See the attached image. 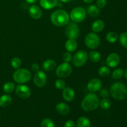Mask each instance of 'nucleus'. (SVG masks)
Returning <instances> with one entry per match:
<instances>
[{
    "label": "nucleus",
    "mask_w": 127,
    "mask_h": 127,
    "mask_svg": "<svg viewBox=\"0 0 127 127\" xmlns=\"http://www.w3.org/2000/svg\"><path fill=\"white\" fill-rule=\"evenodd\" d=\"M100 95H101V97H102L104 98H107L109 95V92H108L107 90L105 89H102L100 92Z\"/></svg>",
    "instance_id": "e433bc0d"
},
{
    "label": "nucleus",
    "mask_w": 127,
    "mask_h": 127,
    "mask_svg": "<svg viewBox=\"0 0 127 127\" xmlns=\"http://www.w3.org/2000/svg\"><path fill=\"white\" fill-rule=\"evenodd\" d=\"M89 58L91 60V62L94 63H97L99 62L101 58V55L100 53L96 51H92L89 53Z\"/></svg>",
    "instance_id": "393cba45"
},
{
    "label": "nucleus",
    "mask_w": 127,
    "mask_h": 127,
    "mask_svg": "<svg viewBox=\"0 0 127 127\" xmlns=\"http://www.w3.org/2000/svg\"><path fill=\"white\" fill-rule=\"evenodd\" d=\"M55 85L56 88L60 90H63L66 88L65 82L62 79H57L55 83Z\"/></svg>",
    "instance_id": "473e14b6"
},
{
    "label": "nucleus",
    "mask_w": 127,
    "mask_h": 127,
    "mask_svg": "<svg viewBox=\"0 0 127 127\" xmlns=\"http://www.w3.org/2000/svg\"><path fill=\"white\" fill-rule=\"evenodd\" d=\"M64 127H76V124L73 120H68L64 123Z\"/></svg>",
    "instance_id": "c9c22d12"
},
{
    "label": "nucleus",
    "mask_w": 127,
    "mask_h": 127,
    "mask_svg": "<svg viewBox=\"0 0 127 127\" xmlns=\"http://www.w3.org/2000/svg\"><path fill=\"white\" fill-rule=\"evenodd\" d=\"M110 93L114 99L122 100L127 97V88L122 83H115L110 88Z\"/></svg>",
    "instance_id": "7ed1b4c3"
},
{
    "label": "nucleus",
    "mask_w": 127,
    "mask_h": 127,
    "mask_svg": "<svg viewBox=\"0 0 127 127\" xmlns=\"http://www.w3.org/2000/svg\"><path fill=\"white\" fill-rule=\"evenodd\" d=\"M124 74H125V76L126 78V79H127V68L125 69V71H124Z\"/></svg>",
    "instance_id": "a19ab883"
},
{
    "label": "nucleus",
    "mask_w": 127,
    "mask_h": 127,
    "mask_svg": "<svg viewBox=\"0 0 127 127\" xmlns=\"http://www.w3.org/2000/svg\"><path fill=\"white\" fill-rule=\"evenodd\" d=\"M120 62V58L117 53H112L107 58L106 63L108 66L110 68H115L117 66Z\"/></svg>",
    "instance_id": "f8f14e48"
},
{
    "label": "nucleus",
    "mask_w": 127,
    "mask_h": 127,
    "mask_svg": "<svg viewBox=\"0 0 127 127\" xmlns=\"http://www.w3.org/2000/svg\"><path fill=\"white\" fill-rule=\"evenodd\" d=\"M98 72H99V74L100 76L102 77V78H105L110 74V70L108 66H103L99 68Z\"/></svg>",
    "instance_id": "a878e982"
},
{
    "label": "nucleus",
    "mask_w": 127,
    "mask_h": 127,
    "mask_svg": "<svg viewBox=\"0 0 127 127\" xmlns=\"http://www.w3.org/2000/svg\"><path fill=\"white\" fill-rule=\"evenodd\" d=\"M12 102V97L9 94H4L0 97V106L6 107L9 105Z\"/></svg>",
    "instance_id": "412c9836"
},
{
    "label": "nucleus",
    "mask_w": 127,
    "mask_h": 127,
    "mask_svg": "<svg viewBox=\"0 0 127 127\" xmlns=\"http://www.w3.org/2000/svg\"><path fill=\"white\" fill-rule=\"evenodd\" d=\"M107 4V0H97V6L99 8H103Z\"/></svg>",
    "instance_id": "f704fd0d"
},
{
    "label": "nucleus",
    "mask_w": 127,
    "mask_h": 127,
    "mask_svg": "<svg viewBox=\"0 0 127 127\" xmlns=\"http://www.w3.org/2000/svg\"><path fill=\"white\" fill-rule=\"evenodd\" d=\"M60 1L63 2H69L71 0H60Z\"/></svg>",
    "instance_id": "79ce46f5"
},
{
    "label": "nucleus",
    "mask_w": 127,
    "mask_h": 127,
    "mask_svg": "<svg viewBox=\"0 0 127 127\" xmlns=\"http://www.w3.org/2000/svg\"><path fill=\"white\" fill-rule=\"evenodd\" d=\"M88 59V54L86 51L79 50L74 53L72 61L75 66L81 67L84 65Z\"/></svg>",
    "instance_id": "423d86ee"
},
{
    "label": "nucleus",
    "mask_w": 127,
    "mask_h": 127,
    "mask_svg": "<svg viewBox=\"0 0 127 127\" xmlns=\"http://www.w3.org/2000/svg\"><path fill=\"white\" fill-rule=\"evenodd\" d=\"M29 14L34 19H39L42 16V11L37 5H32L29 9Z\"/></svg>",
    "instance_id": "4468645a"
},
{
    "label": "nucleus",
    "mask_w": 127,
    "mask_h": 127,
    "mask_svg": "<svg viewBox=\"0 0 127 127\" xmlns=\"http://www.w3.org/2000/svg\"><path fill=\"white\" fill-rule=\"evenodd\" d=\"M119 39V35L115 32H109L106 35V40L109 43H115Z\"/></svg>",
    "instance_id": "b1692460"
},
{
    "label": "nucleus",
    "mask_w": 127,
    "mask_h": 127,
    "mask_svg": "<svg viewBox=\"0 0 127 127\" xmlns=\"http://www.w3.org/2000/svg\"><path fill=\"white\" fill-rule=\"evenodd\" d=\"M11 64L14 69H18L21 65V60H20V58H17V57H14L11 60Z\"/></svg>",
    "instance_id": "7c9ffc66"
},
{
    "label": "nucleus",
    "mask_w": 127,
    "mask_h": 127,
    "mask_svg": "<svg viewBox=\"0 0 127 127\" xmlns=\"http://www.w3.org/2000/svg\"><path fill=\"white\" fill-rule=\"evenodd\" d=\"M120 44L123 47L127 49V32H124L120 34L119 37Z\"/></svg>",
    "instance_id": "cd10ccee"
},
{
    "label": "nucleus",
    "mask_w": 127,
    "mask_h": 127,
    "mask_svg": "<svg viewBox=\"0 0 127 127\" xmlns=\"http://www.w3.org/2000/svg\"><path fill=\"white\" fill-rule=\"evenodd\" d=\"M57 66V63L54 60L51 59L47 60L45 61L42 64V68L46 71H53Z\"/></svg>",
    "instance_id": "6ab92c4d"
},
{
    "label": "nucleus",
    "mask_w": 127,
    "mask_h": 127,
    "mask_svg": "<svg viewBox=\"0 0 127 127\" xmlns=\"http://www.w3.org/2000/svg\"><path fill=\"white\" fill-rule=\"evenodd\" d=\"M90 120L86 117H81L77 121L78 127H91Z\"/></svg>",
    "instance_id": "4be33fe9"
},
{
    "label": "nucleus",
    "mask_w": 127,
    "mask_h": 127,
    "mask_svg": "<svg viewBox=\"0 0 127 127\" xmlns=\"http://www.w3.org/2000/svg\"><path fill=\"white\" fill-rule=\"evenodd\" d=\"M47 81V75L42 71H38L36 72L33 77V82L36 86L42 88L46 84Z\"/></svg>",
    "instance_id": "9b49d317"
},
{
    "label": "nucleus",
    "mask_w": 127,
    "mask_h": 127,
    "mask_svg": "<svg viewBox=\"0 0 127 127\" xmlns=\"http://www.w3.org/2000/svg\"><path fill=\"white\" fill-rule=\"evenodd\" d=\"M84 2L86 3H88V4H91L94 1V0H83Z\"/></svg>",
    "instance_id": "ea45409f"
},
{
    "label": "nucleus",
    "mask_w": 127,
    "mask_h": 127,
    "mask_svg": "<svg viewBox=\"0 0 127 127\" xmlns=\"http://www.w3.org/2000/svg\"><path fill=\"white\" fill-rule=\"evenodd\" d=\"M16 93L21 99H26L31 96V91L27 86L21 84L16 87Z\"/></svg>",
    "instance_id": "9d476101"
},
{
    "label": "nucleus",
    "mask_w": 127,
    "mask_h": 127,
    "mask_svg": "<svg viewBox=\"0 0 127 127\" xmlns=\"http://www.w3.org/2000/svg\"><path fill=\"white\" fill-rule=\"evenodd\" d=\"M63 90L62 95H63V99L67 102H71L73 100V99H74V96H75L74 90L70 87L65 88Z\"/></svg>",
    "instance_id": "2eb2a0df"
},
{
    "label": "nucleus",
    "mask_w": 127,
    "mask_h": 127,
    "mask_svg": "<svg viewBox=\"0 0 127 127\" xmlns=\"http://www.w3.org/2000/svg\"><path fill=\"white\" fill-rule=\"evenodd\" d=\"M124 71L122 68H117L113 71L112 77L115 79H120L124 76Z\"/></svg>",
    "instance_id": "c756f323"
},
{
    "label": "nucleus",
    "mask_w": 127,
    "mask_h": 127,
    "mask_svg": "<svg viewBox=\"0 0 127 127\" xmlns=\"http://www.w3.org/2000/svg\"><path fill=\"white\" fill-rule=\"evenodd\" d=\"M51 21L56 26H66L69 22V16L66 11L62 9H58L54 11L50 17Z\"/></svg>",
    "instance_id": "f03ea898"
},
{
    "label": "nucleus",
    "mask_w": 127,
    "mask_h": 127,
    "mask_svg": "<svg viewBox=\"0 0 127 127\" xmlns=\"http://www.w3.org/2000/svg\"><path fill=\"white\" fill-rule=\"evenodd\" d=\"M105 27V24H104V22L102 20L98 19L94 21L92 24V31L95 33H97V32H101L103 31Z\"/></svg>",
    "instance_id": "a211bd4d"
},
{
    "label": "nucleus",
    "mask_w": 127,
    "mask_h": 127,
    "mask_svg": "<svg viewBox=\"0 0 127 127\" xmlns=\"http://www.w3.org/2000/svg\"><path fill=\"white\" fill-rule=\"evenodd\" d=\"M85 44L90 49H95L100 43V37L95 32H90L85 38Z\"/></svg>",
    "instance_id": "39448f33"
},
{
    "label": "nucleus",
    "mask_w": 127,
    "mask_h": 127,
    "mask_svg": "<svg viewBox=\"0 0 127 127\" xmlns=\"http://www.w3.org/2000/svg\"><path fill=\"white\" fill-rule=\"evenodd\" d=\"M102 81L98 78H94L89 81L88 84V89L91 93L98 91L102 88Z\"/></svg>",
    "instance_id": "ddd939ff"
},
{
    "label": "nucleus",
    "mask_w": 127,
    "mask_h": 127,
    "mask_svg": "<svg viewBox=\"0 0 127 127\" xmlns=\"http://www.w3.org/2000/svg\"><path fill=\"white\" fill-rule=\"evenodd\" d=\"M31 72L24 68H18L13 74L14 80L19 84L27 83L31 79Z\"/></svg>",
    "instance_id": "20e7f679"
},
{
    "label": "nucleus",
    "mask_w": 127,
    "mask_h": 127,
    "mask_svg": "<svg viewBox=\"0 0 127 127\" xmlns=\"http://www.w3.org/2000/svg\"><path fill=\"white\" fill-rule=\"evenodd\" d=\"M65 32L66 36L69 39L76 40L79 37L80 31L76 22H70L67 24Z\"/></svg>",
    "instance_id": "6e6552de"
},
{
    "label": "nucleus",
    "mask_w": 127,
    "mask_h": 127,
    "mask_svg": "<svg viewBox=\"0 0 127 127\" xmlns=\"http://www.w3.org/2000/svg\"><path fill=\"white\" fill-rule=\"evenodd\" d=\"M41 127H55L54 122L50 119H45L41 122Z\"/></svg>",
    "instance_id": "2f4dec72"
},
{
    "label": "nucleus",
    "mask_w": 127,
    "mask_h": 127,
    "mask_svg": "<svg viewBox=\"0 0 127 127\" xmlns=\"http://www.w3.org/2000/svg\"><path fill=\"white\" fill-rule=\"evenodd\" d=\"M25 1L29 4H33L37 2L38 1V0H25Z\"/></svg>",
    "instance_id": "58836bf2"
},
{
    "label": "nucleus",
    "mask_w": 127,
    "mask_h": 127,
    "mask_svg": "<svg viewBox=\"0 0 127 127\" xmlns=\"http://www.w3.org/2000/svg\"><path fill=\"white\" fill-rule=\"evenodd\" d=\"M72 72V67L67 62L62 63L57 68L56 74L59 78H63L69 76Z\"/></svg>",
    "instance_id": "1a4fd4ad"
},
{
    "label": "nucleus",
    "mask_w": 127,
    "mask_h": 127,
    "mask_svg": "<svg viewBox=\"0 0 127 127\" xmlns=\"http://www.w3.org/2000/svg\"><path fill=\"white\" fill-rule=\"evenodd\" d=\"M100 107L102 109H104V110H107V109H109V108L111 107L112 103L111 101L109 100V99H107V98H104V99L101 100L100 102Z\"/></svg>",
    "instance_id": "c85d7f7f"
},
{
    "label": "nucleus",
    "mask_w": 127,
    "mask_h": 127,
    "mask_svg": "<svg viewBox=\"0 0 127 127\" xmlns=\"http://www.w3.org/2000/svg\"><path fill=\"white\" fill-rule=\"evenodd\" d=\"M58 4V0H40V4L45 9H51Z\"/></svg>",
    "instance_id": "dca6fc26"
},
{
    "label": "nucleus",
    "mask_w": 127,
    "mask_h": 127,
    "mask_svg": "<svg viewBox=\"0 0 127 127\" xmlns=\"http://www.w3.org/2000/svg\"><path fill=\"white\" fill-rule=\"evenodd\" d=\"M56 110L58 114L62 115H66L69 112V107L66 104L60 102L56 105Z\"/></svg>",
    "instance_id": "f3484780"
},
{
    "label": "nucleus",
    "mask_w": 127,
    "mask_h": 127,
    "mask_svg": "<svg viewBox=\"0 0 127 127\" xmlns=\"http://www.w3.org/2000/svg\"><path fill=\"white\" fill-rule=\"evenodd\" d=\"M87 11H88V13L89 16L94 17L99 16V13H100V9H99V7L94 4L90 5L88 7Z\"/></svg>",
    "instance_id": "5701e85b"
},
{
    "label": "nucleus",
    "mask_w": 127,
    "mask_h": 127,
    "mask_svg": "<svg viewBox=\"0 0 127 127\" xmlns=\"http://www.w3.org/2000/svg\"><path fill=\"white\" fill-rule=\"evenodd\" d=\"M31 68H32V71H39V66H38V64H37V63H33V64H32V66H31Z\"/></svg>",
    "instance_id": "4c0bfd02"
},
{
    "label": "nucleus",
    "mask_w": 127,
    "mask_h": 127,
    "mask_svg": "<svg viewBox=\"0 0 127 127\" xmlns=\"http://www.w3.org/2000/svg\"><path fill=\"white\" fill-rule=\"evenodd\" d=\"M72 58H73V56H72L71 53L70 52H66L63 54V60L64 61V62H69L70 61L72 60Z\"/></svg>",
    "instance_id": "72a5a7b5"
},
{
    "label": "nucleus",
    "mask_w": 127,
    "mask_h": 127,
    "mask_svg": "<svg viewBox=\"0 0 127 127\" xmlns=\"http://www.w3.org/2000/svg\"><path fill=\"white\" fill-rule=\"evenodd\" d=\"M100 101L96 94L91 93L87 94L81 102V108L86 112L93 111L99 107Z\"/></svg>",
    "instance_id": "f257e3e1"
},
{
    "label": "nucleus",
    "mask_w": 127,
    "mask_h": 127,
    "mask_svg": "<svg viewBox=\"0 0 127 127\" xmlns=\"http://www.w3.org/2000/svg\"><path fill=\"white\" fill-rule=\"evenodd\" d=\"M15 85L12 82H6L3 86V91L6 93H11L14 90Z\"/></svg>",
    "instance_id": "bb28decb"
},
{
    "label": "nucleus",
    "mask_w": 127,
    "mask_h": 127,
    "mask_svg": "<svg viewBox=\"0 0 127 127\" xmlns=\"http://www.w3.org/2000/svg\"><path fill=\"white\" fill-rule=\"evenodd\" d=\"M78 47L77 42L74 39H69L66 42L65 48L69 52H73L76 50Z\"/></svg>",
    "instance_id": "aec40b11"
},
{
    "label": "nucleus",
    "mask_w": 127,
    "mask_h": 127,
    "mask_svg": "<svg viewBox=\"0 0 127 127\" xmlns=\"http://www.w3.org/2000/svg\"><path fill=\"white\" fill-rule=\"evenodd\" d=\"M86 17V10L82 7H76L73 9L70 13V18L74 22H81Z\"/></svg>",
    "instance_id": "0eeeda50"
}]
</instances>
